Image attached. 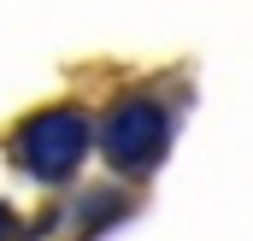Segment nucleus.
Wrapping results in <instances>:
<instances>
[{"mask_svg": "<svg viewBox=\"0 0 253 241\" xmlns=\"http://www.w3.org/2000/svg\"><path fill=\"white\" fill-rule=\"evenodd\" d=\"M88 153V118L77 106H47L18 129V165L42 182H65Z\"/></svg>", "mask_w": 253, "mask_h": 241, "instance_id": "f257e3e1", "label": "nucleus"}, {"mask_svg": "<svg viewBox=\"0 0 253 241\" xmlns=\"http://www.w3.org/2000/svg\"><path fill=\"white\" fill-rule=\"evenodd\" d=\"M165 141H171V118H165V106L159 100H118L106 123H100V147H106V159H112V171H124V177H141V171H153L159 165V153H165Z\"/></svg>", "mask_w": 253, "mask_h": 241, "instance_id": "f03ea898", "label": "nucleus"}, {"mask_svg": "<svg viewBox=\"0 0 253 241\" xmlns=\"http://www.w3.org/2000/svg\"><path fill=\"white\" fill-rule=\"evenodd\" d=\"M12 236V212H6V206H0V241Z\"/></svg>", "mask_w": 253, "mask_h": 241, "instance_id": "7ed1b4c3", "label": "nucleus"}]
</instances>
